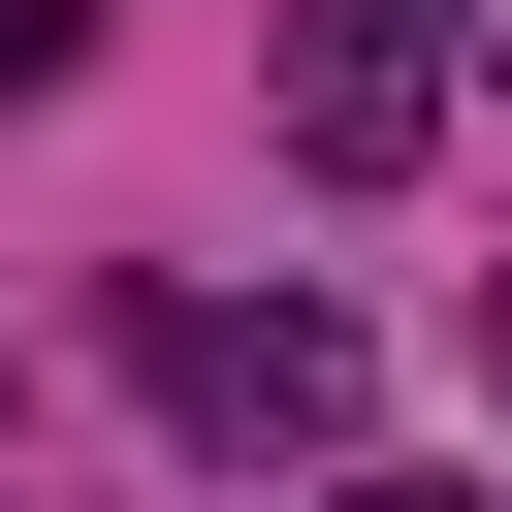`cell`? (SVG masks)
Masks as SVG:
<instances>
[{"mask_svg": "<svg viewBox=\"0 0 512 512\" xmlns=\"http://www.w3.org/2000/svg\"><path fill=\"white\" fill-rule=\"evenodd\" d=\"M320 512H480V480H320Z\"/></svg>", "mask_w": 512, "mask_h": 512, "instance_id": "cell-3", "label": "cell"}, {"mask_svg": "<svg viewBox=\"0 0 512 512\" xmlns=\"http://www.w3.org/2000/svg\"><path fill=\"white\" fill-rule=\"evenodd\" d=\"M128 384H160L192 448H320V416H352V320H288V288H128Z\"/></svg>", "mask_w": 512, "mask_h": 512, "instance_id": "cell-1", "label": "cell"}, {"mask_svg": "<svg viewBox=\"0 0 512 512\" xmlns=\"http://www.w3.org/2000/svg\"><path fill=\"white\" fill-rule=\"evenodd\" d=\"M416 128H448V32H416V0H320V32H288V160H320V192H384Z\"/></svg>", "mask_w": 512, "mask_h": 512, "instance_id": "cell-2", "label": "cell"}]
</instances>
